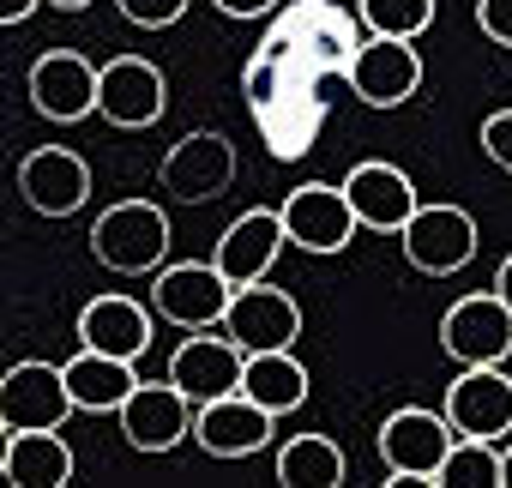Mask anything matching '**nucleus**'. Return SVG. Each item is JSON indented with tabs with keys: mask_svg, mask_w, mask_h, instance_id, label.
<instances>
[{
	"mask_svg": "<svg viewBox=\"0 0 512 488\" xmlns=\"http://www.w3.org/2000/svg\"><path fill=\"white\" fill-rule=\"evenodd\" d=\"M458 428L446 422V410H422V404H404L380 422L374 446H380V464H386V488H440V464L452 452Z\"/></svg>",
	"mask_w": 512,
	"mask_h": 488,
	"instance_id": "1",
	"label": "nucleus"
},
{
	"mask_svg": "<svg viewBox=\"0 0 512 488\" xmlns=\"http://www.w3.org/2000/svg\"><path fill=\"white\" fill-rule=\"evenodd\" d=\"M91 254H97V266H109L121 278L163 272V254H169V217H163V205H151V199L109 205L91 223Z\"/></svg>",
	"mask_w": 512,
	"mask_h": 488,
	"instance_id": "2",
	"label": "nucleus"
},
{
	"mask_svg": "<svg viewBox=\"0 0 512 488\" xmlns=\"http://www.w3.org/2000/svg\"><path fill=\"white\" fill-rule=\"evenodd\" d=\"M398 241H404V260L422 278H452L476 260V217L464 205L434 199V205H416V217L404 223Z\"/></svg>",
	"mask_w": 512,
	"mask_h": 488,
	"instance_id": "3",
	"label": "nucleus"
},
{
	"mask_svg": "<svg viewBox=\"0 0 512 488\" xmlns=\"http://www.w3.org/2000/svg\"><path fill=\"white\" fill-rule=\"evenodd\" d=\"M440 344L458 368H500L512 356V308L500 302V290L458 296L440 320Z\"/></svg>",
	"mask_w": 512,
	"mask_h": 488,
	"instance_id": "4",
	"label": "nucleus"
},
{
	"mask_svg": "<svg viewBox=\"0 0 512 488\" xmlns=\"http://www.w3.org/2000/svg\"><path fill=\"white\" fill-rule=\"evenodd\" d=\"M229 302H235V284L217 272V260H211V266H199V260H187V266H163L157 284H151V308H157L169 326H181V332L223 326Z\"/></svg>",
	"mask_w": 512,
	"mask_h": 488,
	"instance_id": "5",
	"label": "nucleus"
},
{
	"mask_svg": "<svg viewBox=\"0 0 512 488\" xmlns=\"http://www.w3.org/2000/svg\"><path fill=\"white\" fill-rule=\"evenodd\" d=\"M278 211H284V235L296 241L302 254H344L350 235L362 229V223H356V205H350V193H344V181H338V187H332V181H302Z\"/></svg>",
	"mask_w": 512,
	"mask_h": 488,
	"instance_id": "6",
	"label": "nucleus"
},
{
	"mask_svg": "<svg viewBox=\"0 0 512 488\" xmlns=\"http://www.w3.org/2000/svg\"><path fill=\"white\" fill-rule=\"evenodd\" d=\"M73 386L67 368L55 362H13L7 380H0V428H61L73 416Z\"/></svg>",
	"mask_w": 512,
	"mask_h": 488,
	"instance_id": "7",
	"label": "nucleus"
},
{
	"mask_svg": "<svg viewBox=\"0 0 512 488\" xmlns=\"http://www.w3.org/2000/svg\"><path fill=\"white\" fill-rule=\"evenodd\" d=\"M223 332L247 350V356H260V350H296L302 338V308L290 290L278 284H247L235 290L229 314H223Z\"/></svg>",
	"mask_w": 512,
	"mask_h": 488,
	"instance_id": "8",
	"label": "nucleus"
},
{
	"mask_svg": "<svg viewBox=\"0 0 512 488\" xmlns=\"http://www.w3.org/2000/svg\"><path fill=\"white\" fill-rule=\"evenodd\" d=\"M199 404L175 386V380H139L133 398L121 404V434L133 452H169L193 434Z\"/></svg>",
	"mask_w": 512,
	"mask_h": 488,
	"instance_id": "9",
	"label": "nucleus"
},
{
	"mask_svg": "<svg viewBox=\"0 0 512 488\" xmlns=\"http://www.w3.org/2000/svg\"><path fill=\"white\" fill-rule=\"evenodd\" d=\"M235 181V145L223 133H181L163 157V193H175L181 205H205L217 193H229Z\"/></svg>",
	"mask_w": 512,
	"mask_h": 488,
	"instance_id": "10",
	"label": "nucleus"
},
{
	"mask_svg": "<svg viewBox=\"0 0 512 488\" xmlns=\"http://www.w3.org/2000/svg\"><path fill=\"white\" fill-rule=\"evenodd\" d=\"M350 91L368 103V109H398L416 97L422 85V55L416 43H398V37H368L356 55H350Z\"/></svg>",
	"mask_w": 512,
	"mask_h": 488,
	"instance_id": "11",
	"label": "nucleus"
},
{
	"mask_svg": "<svg viewBox=\"0 0 512 488\" xmlns=\"http://www.w3.org/2000/svg\"><path fill=\"white\" fill-rule=\"evenodd\" d=\"M169 109V85L163 73L145 61V55H115L103 61V79H97V115L109 127H151L163 121Z\"/></svg>",
	"mask_w": 512,
	"mask_h": 488,
	"instance_id": "12",
	"label": "nucleus"
},
{
	"mask_svg": "<svg viewBox=\"0 0 512 488\" xmlns=\"http://www.w3.org/2000/svg\"><path fill=\"white\" fill-rule=\"evenodd\" d=\"M344 193H350V205H356V223H362V229H380V235H404V223H410L416 205H422L416 181H410L398 163H380V157L356 163V169L344 175Z\"/></svg>",
	"mask_w": 512,
	"mask_h": 488,
	"instance_id": "13",
	"label": "nucleus"
},
{
	"mask_svg": "<svg viewBox=\"0 0 512 488\" xmlns=\"http://www.w3.org/2000/svg\"><path fill=\"white\" fill-rule=\"evenodd\" d=\"M19 193L43 217H73L91 199V163L67 145H43L19 163Z\"/></svg>",
	"mask_w": 512,
	"mask_h": 488,
	"instance_id": "14",
	"label": "nucleus"
},
{
	"mask_svg": "<svg viewBox=\"0 0 512 488\" xmlns=\"http://www.w3.org/2000/svg\"><path fill=\"white\" fill-rule=\"evenodd\" d=\"M272 410H260L247 392H229V398H211L199 404L193 416V440L211 452V458H253V452H266L272 446Z\"/></svg>",
	"mask_w": 512,
	"mask_h": 488,
	"instance_id": "15",
	"label": "nucleus"
},
{
	"mask_svg": "<svg viewBox=\"0 0 512 488\" xmlns=\"http://www.w3.org/2000/svg\"><path fill=\"white\" fill-rule=\"evenodd\" d=\"M97 79L103 67H91L79 49H49L31 67V103L49 121H85L97 109Z\"/></svg>",
	"mask_w": 512,
	"mask_h": 488,
	"instance_id": "16",
	"label": "nucleus"
},
{
	"mask_svg": "<svg viewBox=\"0 0 512 488\" xmlns=\"http://www.w3.org/2000/svg\"><path fill=\"white\" fill-rule=\"evenodd\" d=\"M284 211H241L229 229H223V241H217V272L235 284V290H247V284H266V272H272V260L284 254Z\"/></svg>",
	"mask_w": 512,
	"mask_h": 488,
	"instance_id": "17",
	"label": "nucleus"
},
{
	"mask_svg": "<svg viewBox=\"0 0 512 488\" xmlns=\"http://www.w3.org/2000/svg\"><path fill=\"white\" fill-rule=\"evenodd\" d=\"M241 368H247V350L223 332V338H181V350L169 356V380L193 398V404H211V398H229L241 392Z\"/></svg>",
	"mask_w": 512,
	"mask_h": 488,
	"instance_id": "18",
	"label": "nucleus"
},
{
	"mask_svg": "<svg viewBox=\"0 0 512 488\" xmlns=\"http://www.w3.org/2000/svg\"><path fill=\"white\" fill-rule=\"evenodd\" d=\"M446 422L458 434H476V440L512 434V380L500 368H464L446 386Z\"/></svg>",
	"mask_w": 512,
	"mask_h": 488,
	"instance_id": "19",
	"label": "nucleus"
},
{
	"mask_svg": "<svg viewBox=\"0 0 512 488\" xmlns=\"http://www.w3.org/2000/svg\"><path fill=\"white\" fill-rule=\"evenodd\" d=\"M151 332H157V314L145 302H133V296H97V302L79 308V344L85 350L139 362L151 350Z\"/></svg>",
	"mask_w": 512,
	"mask_h": 488,
	"instance_id": "20",
	"label": "nucleus"
},
{
	"mask_svg": "<svg viewBox=\"0 0 512 488\" xmlns=\"http://www.w3.org/2000/svg\"><path fill=\"white\" fill-rule=\"evenodd\" d=\"M0 470L13 488H67L73 482V446L61 428H13L0 446Z\"/></svg>",
	"mask_w": 512,
	"mask_h": 488,
	"instance_id": "21",
	"label": "nucleus"
},
{
	"mask_svg": "<svg viewBox=\"0 0 512 488\" xmlns=\"http://www.w3.org/2000/svg\"><path fill=\"white\" fill-rule=\"evenodd\" d=\"M61 368H67V386H73V404L91 410V416H121V404H127L133 386H139V374H133L127 356H103V350H85V344H79V356L61 362Z\"/></svg>",
	"mask_w": 512,
	"mask_h": 488,
	"instance_id": "22",
	"label": "nucleus"
},
{
	"mask_svg": "<svg viewBox=\"0 0 512 488\" xmlns=\"http://www.w3.org/2000/svg\"><path fill=\"white\" fill-rule=\"evenodd\" d=\"M241 392L272 416H290L308 404V368L296 362V350H260L241 368Z\"/></svg>",
	"mask_w": 512,
	"mask_h": 488,
	"instance_id": "23",
	"label": "nucleus"
},
{
	"mask_svg": "<svg viewBox=\"0 0 512 488\" xmlns=\"http://www.w3.org/2000/svg\"><path fill=\"white\" fill-rule=\"evenodd\" d=\"M344 476H350V458L326 434H296L278 452V482L284 488H338Z\"/></svg>",
	"mask_w": 512,
	"mask_h": 488,
	"instance_id": "24",
	"label": "nucleus"
},
{
	"mask_svg": "<svg viewBox=\"0 0 512 488\" xmlns=\"http://www.w3.org/2000/svg\"><path fill=\"white\" fill-rule=\"evenodd\" d=\"M440 488H500V452L494 440H476V434H458L446 464H440Z\"/></svg>",
	"mask_w": 512,
	"mask_h": 488,
	"instance_id": "25",
	"label": "nucleus"
},
{
	"mask_svg": "<svg viewBox=\"0 0 512 488\" xmlns=\"http://www.w3.org/2000/svg\"><path fill=\"white\" fill-rule=\"evenodd\" d=\"M356 7H362L368 37H398V43H416V37L434 25V0H356Z\"/></svg>",
	"mask_w": 512,
	"mask_h": 488,
	"instance_id": "26",
	"label": "nucleus"
},
{
	"mask_svg": "<svg viewBox=\"0 0 512 488\" xmlns=\"http://www.w3.org/2000/svg\"><path fill=\"white\" fill-rule=\"evenodd\" d=\"M121 19L139 25V31H169L181 13H187V0H115Z\"/></svg>",
	"mask_w": 512,
	"mask_h": 488,
	"instance_id": "27",
	"label": "nucleus"
},
{
	"mask_svg": "<svg viewBox=\"0 0 512 488\" xmlns=\"http://www.w3.org/2000/svg\"><path fill=\"white\" fill-rule=\"evenodd\" d=\"M482 151H488V163H500L506 175H512V109H494L488 121H482Z\"/></svg>",
	"mask_w": 512,
	"mask_h": 488,
	"instance_id": "28",
	"label": "nucleus"
},
{
	"mask_svg": "<svg viewBox=\"0 0 512 488\" xmlns=\"http://www.w3.org/2000/svg\"><path fill=\"white\" fill-rule=\"evenodd\" d=\"M476 31L500 49H512V0H476Z\"/></svg>",
	"mask_w": 512,
	"mask_h": 488,
	"instance_id": "29",
	"label": "nucleus"
},
{
	"mask_svg": "<svg viewBox=\"0 0 512 488\" xmlns=\"http://www.w3.org/2000/svg\"><path fill=\"white\" fill-rule=\"evenodd\" d=\"M211 7H217L223 19H266L278 0H211Z\"/></svg>",
	"mask_w": 512,
	"mask_h": 488,
	"instance_id": "30",
	"label": "nucleus"
},
{
	"mask_svg": "<svg viewBox=\"0 0 512 488\" xmlns=\"http://www.w3.org/2000/svg\"><path fill=\"white\" fill-rule=\"evenodd\" d=\"M37 7H43V0H0V19H7V25H25Z\"/></svg>",
	"mask_w": 512,
	"mask_h": 488,
	"instance_id": "31",
	"label": "nucleus"
},
{
	"mask_svg": "<svg viewBox=\"0 0 512 488\" xmlns=\"http://www.w3.org/2000/svg\"><path fill=\"white\" fill-rule=\"evenodd\" d=\"M494 290H500V302H506V308H512V254H506V260H500V272H494Z\"/></svg>",
	"mask_w": 512,
	"mask_h": 488,
	"instance_id": "32",
	"label": "nucleus"
},
{
	"mask_svg": "<svg viewBox=\"0 0 512 488\" xmlns=\"http://www.w3.org/2000/svg\"><path fill=\"white\" fill-rule=\"evenodd\" d=\"M500 488H512V446L500 452Z\"/></svg>",
	"mask_w": 512,
	"mask_h": 488,
	"instance_id": "33",
	"label": "nucleus"
},
{
	"mask_svg": "<svg viewBox=\"0 0 512 488\" xmlns=\"http://www.w3.org/2000/svg\"><path fill=\"white\" fill-rule=\"evenodd\" d=\"M49 7H61V13H79V7H91V0H49Z\"/></svg>",
	"mask_w": 512,
	"mask_h": 488,
	"instance_id": "34",
	"label": "nucleus"
}]
</instances>
